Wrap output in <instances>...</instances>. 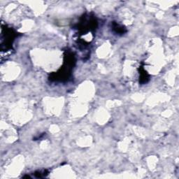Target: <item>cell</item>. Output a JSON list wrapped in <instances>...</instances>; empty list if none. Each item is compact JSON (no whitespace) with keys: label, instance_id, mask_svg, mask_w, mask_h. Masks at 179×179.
<instances>
[{"label":"cell","instance_id":"6da1fadb","mask_svg":"<svg viewBox=\"0 0 179 179\" xmlns=\"http://www.w3.org/2000/svg\"><path fill=\"white\" fill-rule=\"evenodd\" d=\"M113 29L115 31V33L117 34H124L126 32L125 28L123 27V26H120V25L117 24L115 23H113Z\"/></svg>","mask_w":179,"mask_h":179}]
</instances>
